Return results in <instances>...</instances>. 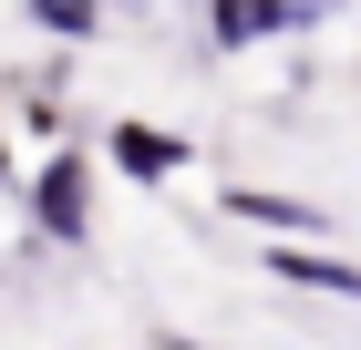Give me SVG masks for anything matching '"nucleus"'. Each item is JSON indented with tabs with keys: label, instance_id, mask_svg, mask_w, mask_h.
<instances>
[{
	"label": "nucleus",
	"instance_id": "obj_5",
	"mask_svg": "<svg viewBox=\"0 0 361 350\" xmlns=\"http://www.w3.org/2000/svg\"><path fill=\"white\" fill-rule=\"evenodd\" d=\"M279 21H300V0H217V11H207L217 42H258V31H279Z\"/></svg>",
	"mask_w": 361,
	"mask_h": 350
},
{
	"label": "nucleus",
	"instance_id": "obj_1",
	"mask_svg": "<svg viewBox=\"0 0 361 350\" xmlns=\"http://www.w3.org/2000/svg\"><path fill=\"white\" fill-rule=\"evenodd\" d=\"M31 206H42V227H52V237H83V227H93V216H83V155H52V165H42Z\"/></svg>",
	"mask_w": 361,
	"mask_h": 350
},
{
	"label": "nucleus",
	"instance_id": "obj_7",
	"mask_svg": "<svg viewBox=\"0 0 361 350\" xmlns=\"http://www.w3.org/2000/svg\"><path fill=\"white\" fill-rule=\"evenodd\" d=\"M0 175H11V144H0Z\"/></svg>",
	"mask_w": 361,
	"mask_h": 350
},
{
	"label": "nucleus",
	"instance_id": "obj_3",
	"mask_svg": "<svg viewBox=\"0 0 361 350\" xmlns=\"http://www.w3.org/2000/svg\"><path fill=\"white\" fill-rule=\"evenodd\" d=\"M269 268L289 289H331V299H361V268L351 258H320V247H269Z\"/></svg>",
	"mask_w": 361,
	"mask_h": 350
},
{
	"label": "nucleus",
	"instance_id": "obj_4",
	"mask_svg": "<svg viewBox=\"0 0 361 350\" xmlns=\"http://www.w3.org/2000/svg\"><path fill=\"white\" fill-rule=\"evenodd\" d=\"M227 206L248 216V227H269L279 247H289V237H310V227H320V206H300V196H258V186H238V196H227Z\"/></svg>",
	"mask_w": 361,
	"mask_h": 350
},
{
	"label": "nucleus",
	"instance_id": "obj_2",
	"mask_svg": "<svg viewBox=\"0 0 361 350\" xmlns=\"http://www.w3.org/2000/svg\"><path fill=\"white\" fill-rule=\"evenodd\" d=\"M114 165H124L135 186H166L176 165H186V144H176V135H155V124H124V135H114Z\"/></svg>",
	"mask_w": 361,
	"mask_h": 350
},
{
	"label": "nucleus",
	"instance_id": "obj_6",
	"mask_svg": "<svg viewBox=\"0 0 361 350\" xmlns=\"http://www.w3.org/2000/svg\"><path fill=\"white\" fill-rule=\"evenodd\" d=\"M93 11H104V0H31V21H52L62 42H83V31H93Z\"/></svg>",
	"mask_w": 361,
	"mask_h": 350
}]
</instances>
